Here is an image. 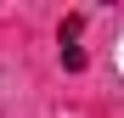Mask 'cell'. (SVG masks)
<instances>
[{
    "label": "cell",
    "instance_id": "6da1fadb",
    "mask_svg": "<svg viewBox=\"0 0 124 118\" xmlns=\"http://www.w3.org/2000/svg\"><path fill=\"white\" fill-rule=\"evenodd\" d=\"M79 28H85V17H68V23H62V68H68V73H79V68H85V51H79Z\"/></svg>",
    "mask_w": 124,
    "mask_h": 118
}]
</instances>
